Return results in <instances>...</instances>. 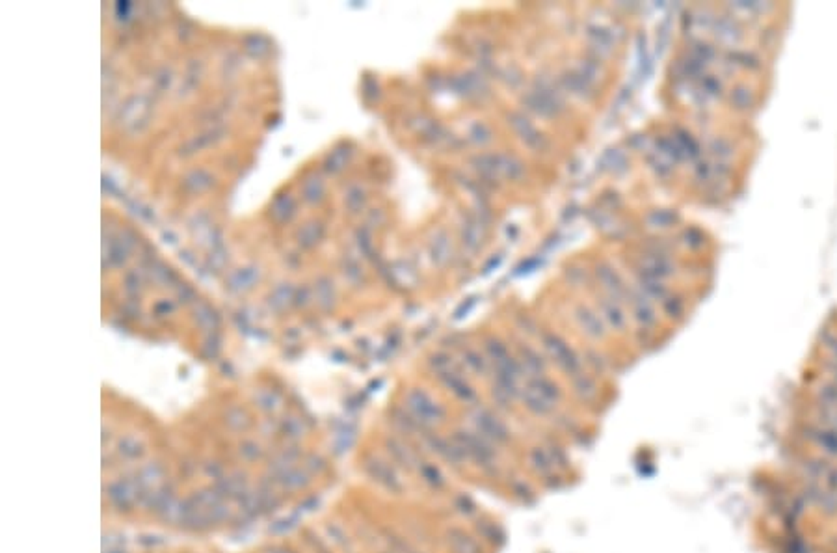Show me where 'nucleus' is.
<instances>
[{"label": "nucleus", "mask_w": 837, "mask_h": 553, "mask_svg": "<svg viewBox=\"0 0 837 553\" xmlns=\"http://www.w3.org/2000/svg\"><path fill=\"white\" fill-rule=\"evenodd\" d=\"M476 423H478V427L482 428V432H484V436L486 438H489V440L497 441V444H502V441L508 440V430L507 427L502 425L500 421H497V417H491L489 414H482L478 415V419H476Z\"/></svg>", "instance_id": "nucleus-1"}]
</instances>
